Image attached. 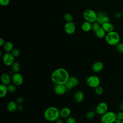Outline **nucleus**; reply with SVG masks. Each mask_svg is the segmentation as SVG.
I'll use <instances>...</instances> for the list:
<instances>
[{
	"mask_svg": "<svg viewBox=\"0 0 123 123\" xmlns=\"http://www.w3.org/2000/svg\"><path fill=\"white\" fill-rule=\"evenodd\" d=\"M3 48L6 52H11L13 49V45L11 42L7 41L5 43Z\"/></svg>",
	"mask_w": 123,
	"mask_h": 123,
	"instance_id": "obj_20",
	"label": "nucleus"
},
{
	"mask_svg": "<svg viewBox=\"0 0 123 123\" xmlns=\"http://www.w3.org/2000/svg\"><path fill=\"white\" fill-rule=\"evenodd\" d=\"M7 88L9 92L13 93L15 92L16 90V86L13 84H10L7 86Z\"/></svg>",
	"mask_w": 123,
	"mask_h": 123,
	"instance_id": "obj_28",
	"label": "nucleus"
},
{
	"mask_svg": "<svg viewBox=\"0 0 123 123\" xmlns=\"http://www.w3.org/2000/svg\"><path fill=\"white\" fill-rule=\"evenodd\" d=\"M106 15V14L103 12L98 13L97 14V18L96 21L101 25L103 23V18Z\"/></svg>",
	"mask_w": 123,
	"mask_h": 123,
	"instance_id": "obj_23",
	"label": "nucleus"
},
{
	"mask_svg": "<svg viewBox=\"0 0 123 123\" xmlns=\"http://www.w3.org/2000/svg\"><path fill=\"white\" fill-rule=\"evenodd\" d=\"M108 105L105 102H100L97 105L95 112L98 115H102L108 111Z\"/></svg>",
	"mask_w": 123,
	"mask_h": 123,
	"instance_id": "obj_8",
	"label": "nucleus"
},
{
	"mask_svg": "<svg viewBox=\"0 0 123 123\" xmlns=\"http://www.w3.org/2000/svg\"><path fill=\"white\" fill-rule=\"evenodd\" d=\"M66 123H76V122L73 117L69 116L66 118Z\"/></svg>",
	"mask_w": 123,
	"mask_h": 123,
	"instance_id": "obj_33",
	"label": "nucleus"
},
{
	"mask_svg": "<svg viewBox=\"0 0 123 123\" xmlns=\"http://www.w3.org/2000/svg\"><path fill=\"white\" fill-rule=\"evenodd\" d=\"M14 57L11 52H6L2 56V60L3 63L7 66H12L15 62Z\"/></svg>",
	"mask_w": 123,
	"mask_h": 123,
	"instance_id": "obj_7",
	"label": "nucleus"
},
{
	"mask_svg": "<svg viewBox=\"0 0 123 123\" xmlns=\"http://www.w3.org/2000/svg\"><path fill=\"white\" fill-rule=\"evenodd\" d=\"M122 16L123 17V12H122Z\"/></svg>",
	"mask_w": 123,
	"mask_h": 123,
	"instance_id": "obj_43",
	"label": "nucleus"
},
{
	"mask_svg": "<svg viewBox=\"0 0 123 123\" xmlns=\"http://www.w3.org/2000/svg\"><path fill=\"white\" fill-rule=\"evenodd\" d=\"M100 27V24L96 21L95 22L92 24V30L95 33Z\"/></svg>",
	"mask_w": 123,
	"mask_h": 123,
	"instance_id": "obj_29",
	"label": "nucleus"
},
{
	"mask_svg": "<svg viewBox=\"0 0 123 123\" xmlns=\"http://www.w3.org/2000/svg\"><path fill=\"white\" fill-rule=\"evenodd\" d=\"M123 123V120H122V123Z\"/></svg>",
	"mask_w": 123,
	"mask_h": 123,
	"instance_id": "obj_44",
	"label": "nucleus"
},
{
	"mask_svg": "<svg viewBox=\"0 0 123 123\" xmlns=\"http://www.w3.org/2000/svg\"><path fill=\"white\" fill-rule=\"evenodd\" d=\"M116 118L117 119H120L121 120H123V111H118V112L116 113Z\"/></svg>",
	"mask_w": 123,
	"mask_h": 123,
	"instance_id": "obj_35",
	"label": "nucleus"
},
{
	"mask_svg": "<svg viewBox=\"0 0 123 123\" xmlns=\"http://www.w3.org/2000/svg\"><path fill=\"white\" fill-rule=\"evenodd\" d=\"M55 123H63L61 119H58V120H57L56 121Z\"/></svg>",
	"mask_w": 123,
	"mask_h": 123,
	"instance_id": "obj_42",
	"label": "nucleus"
},
{
	"mask_svg": "<svg viewBox=\"0 0 123 123\" xmlns=\"http://www.w3.org/2000/svg\"><path fill=\"white\" fill-rule=\"evenodd\" d=\"M117 49L119 52L121 53H123V43L119 42L116 45Z\"/></svg>",
	"mask_w": 123,
	"mask_h": 123,
	"instance_id": "obj_32",
	"label": "nucleus"
},
{
	"mask_svg": "<svg viewBox=\"0 0 123 123\" xmlns=\"http://www.w3.org/2000/svg\"><path fill=\"white\" fill-rule=\"evenodd\" d=\"M5 41H4V40L2 38H0V47H2V46H3L4 44H5Z\"/></svg>",
	"mask_w": 123,
	"mask_h": 123,
	"instance_id": "obj_38",
	"label": "nucleus"
},
{
	"mask_svg": "<svg viewBox=\"0 0 123 123\" xmlns=\"http://www.w3.org/2000/svg\"><path fill=\"white\" fill-rule=\"evenodd\" d=\"M119 108L121 111H123V102L120 103V104L119 105Z\"/></svg>",
	"mask_w": 123,
	"mask_h": 123,
	"instance_id": "obj_40",
	"label": "nucleus"
},
{
	"mask_svg": "<svg viewBox=\"0 0 123 123\" xmlns=\"http://www.w3.org/2000/svg\"><path fill=\"white\" fill-rule=\"evenodd\" d=\"M101 27L106 31V33L111 32L114 30L113 25L111 23H110V22L104 23L101 25Z\"/></svg>",
	"mask_w": 123,
	"mask_h": 123,
	"instance_id": "obj_17",
	"label": "nucleus"
},
{
	"mask_svg": "<svg viewBox=\"0 0 123 123\" xmlns=\"http://www.w3.org/2000/svg\"><path fill=\"white\" fill-rule=\"evenodd\" d=\"M83 16L86 21L88 22L91 24L97 21V14L94 11L91 9H87L85 10L83 12Z\"/></svg>",
	"mask_w": 123,
	"mask_h": 123,
	"instance_id": "obj_5",
	"label": "nucleus"
},
{
	"mask_svg": "<svg viewBox=\"0 0 123 123\" xmlns=\"http://www.w3.org/2000/svg\"><path fill=\"white\" fill-rule=\"evenodd\" d=\"M64 30L67 34L72 35L75 31V25L73 22H67L64 26Z\"/></svg>",
	"mask_w": 123,
	"mask_h": 123,
	"instance_id": "obj_10",
	"label": "nucleus"
},
{
	"mask_svg": "<svg viewBox=\"0 0 123 123\" xmlns=\"http://www.w3.org/2000/svg\"><path fill=\"white\" fill-rule=\"evenodd\" d=\"M63 19L67 22H71L73 21V16L69 13H66L63 15Z\"/></svg>",
	"mask_w": 123,
	"mask_h": 123,
	"instance_id": "obj_26",
	"label": "nucleus"
},
{
	"mask_svg": "<svg viewBox=\"0 0 123 123\" xmlns=\"http://www.w3.org/2000/svg\"><path fill=\"white\" fill-rule=\"evenodd\" d=\"M11 53L13 56V57L14 58H16L19 56V55L20 54V51L19 49L16 48V49H13Z\"/></svg>",
	"mask_w": 123,
	"mask_h": 123,
	"instance_id": "obj_31",
	"label": "nucleus"
},
{
	"mask_svg": "<svg viewBox=\"0 0 123 123\" xmlns=\"http://www.w3.org/2000/svg\"><path fill=\"white\" fill-rule=\"evenodd\" d=\"M67 89L65 87L64 85L59 84L56 85L54 88V92L55 94L57 95H62L65 93Z\"/></svg>",
	"mask_w": 123,
	"mask_h": 123,
	"instance_id": "obj_11",
	"label": "nucleus"
},
{
	"mask_svg": "<svg viewBox=\"0 0 123 123\" xmlns=\"http://www.w3.org/2000/svg\"><path fill=\"white\" fill-rule=\"evenodd\" d=\"M0 81L1 84L8 86L11 84L12 78H11V76L8 74L4 73L1 75Z\"/></svg>",
	"mask_w": 123,
	"mask_h": 123,
	"instance_id": "obj_13",
	"label": "nucleus"
},
{
	"mask_svg": "<svg viewBox=\"0 0 123 123\" xmlns=\"http://www.w3.org/2000/svg\"><path fill=\"white\" fill-rule=\"evenodd\" d=\"M17 107L18 104L16 103V102L14 101H9L6 106L7 110L10 112H13L17 110Z\"/></svg>",
	"mask_w": 123,
	"mask_h": 123,
	"instance_id": "obj_14",
	"label": "nucleus"
},
{
	"mask_svg": "<svg viewBox=\"0 0 123 123\" xmlns=\"http://www.w3.org/2000/svg\"><path fill=\"white\" fill-rule=\"evenodd\" d=\"M104 68V64L103 62L100 61L96 62L93 63L92 65V70L96 73L100 72Z\"/></svg>",
	"mask_w": 123,
	"mask_h": 123,
	"instance_id": "obj_12",
	"label": "nucleus"
},
{
	"mask_svg": "<svg viewBox=\"0 0 123 123\" xmlns=\"http://www.w3.org/2000/svg\"><path fill=\"white\" fill-rule=\"evenodd\" d=\"M96 113V112L94 111H88L86 114V119L88 120L93 119L95 117Z\"/></svg>",
	"mask_w": 123,
	"mask_h": 123,
	"instance_id": "obj_24",
	"label": "nucleus"
},
{
	"mask_svg": "<svg viewBox=\"0 0 123 123\" xmlns=\"http://www.w3.org/2000/svg\"><path fill=\"white\" fill-rule=\"evenodd\" d=\"M24 109V107L22 105V104H18V107H17V110L19 111H22Z\"/></svg>",
	"mask_w": 123,
	"mask_h": 123,
	"instance_id": "obj_39",
	"label": "nucleus"
},
{
	"mask_svg": "<svg viewBox=\"0 0 123 123\" xmlns=\"http://www.w3.org/2000/svg\"><path fill=\"white\" fill-rule=\"evenodd\" d=\"M94 89H95V90H94L95 91V93L97 95H101L104 92V89H103V88L102 86H98V87H96Z\"/></svg>",
	"mask_w": 123,
	"mask_h": 123,
	"instance_id": "obj_27",
	"label": "nucleus"
},
{
	"mask_svg": "<svg viewBox=\"0 0 123 123\" xmlns=\"http://www.w3.org/2000/svg\"><path fill=\"white\" fill-rule=\"evenodd\" d=\"M8 92L7 86L1 84L0 85V97L4 98Z\"/></svg>",
	"mask_w": 123,
	"mask_h": 123,
	"instance_id": "obj_19",
	"label": "nucleus"
},
{
	"mask_svg": "<svg viewBox=\"0 0 123 123\" xmlns=\"http://www.w3.org/2000/svg\"><path fill=\"white\" fill-rule=\"evenodd\" d=\"M71 113V109L68 107H64L60 110V116L62 118H67Z\"/></svg>",
	"mask_w": 123,
	"mask_h": 123,
	"instance_id": "obj_15",
	"label": "nucleus"
},
{
	"mask_svg": "<svg viewBox=\"0 0 123 123\" xmlns=\"http://www.w3.org/2000/svg\"><path fill=\"white\" fill-rule=\"evenodd\" d=\"M10 0H0V4L2 6H6L10 3Z\"/></svg>",
	"mask_w": 123,
	"mask_h": 123,
	"instance_id": "obj_34",
	"label": "nucleus"
},
{
	"mask_svg": "<svg viewBox=\"0 0 123 123\" xmlns=\"http://www.w3.org/2000/svg\"><path fill=\"white\" fill-rule=\"evenodd\" d=\"M12 83L16 86H20L24 82V78L23 75L19 73H15L12 76Z\"/></svg>",
	"mask_w": 123,
	"mask_h": 123,
	"instance_id": "obj_9",
	"label": "nucleus"
},
{
	"mask_svg": "<svg viewBox=\"0 0 123 123\" xmlns=\"http://www.w3.org/2000/svg\"><path fill=\"white\" fill-rule=\"evenodd\" d=\"M105 39L108 44L111 46H115L120 42V37L117 32L112 31L107 33Z\"/></svg>",
	"mask_w": 123,
	"mask_h": 123,
	"instance_id": "obj_3",
	"label": "nucleus"
},
{
	"mask_svg": "<svg viewBox=\"0 0 123 123\" xmlns=\"http://www.w3.org/2000/svg\"><path fill=\"white\" fill-rule=\"evenodd\" d=\"M11 66L12 70L14 73H19L21 69V65L19 62H15Z\"/></svg>",
	"mask_w": 123,
	"mask_h": 123,
	"instance_id": "obj_22",
	"label": "nucleus"
},
{
	"mask_svg": "<svg viewBox=\"0 0 123 123\" xmlns=\"http://www.w3.org/2000/svg\"><path fill=\"white\" fill-rule=\"evenodd\" d=\"M122 120H120V119H116L114 122V123H122Z\"/></svg>",
	"mask_w": 123,
	"mask_h": 123,
	"instance_id": "obj_41",
	"label": "nucleus"
},
{
	"mask_svg": "<svg viewBox=\"0 0 123 123\" xmlns=\"http://www.w3.org/2000/svg\"><path fill=\"white\" fill-rule=\"evenodd\" d=\"M60 116V110L56 107L51 106L45 110L44 112V117L48 121H56Z\"/></svg>",
	"mask_w": 123,
	"mask_h": 123,
	"instance_id": "obj_2",
	"label": "nucleus"
},
{
	"mask_svg": "<svg viewBox=\"0 0 123 123\" xmlns=\"http://www.w3.org/2000/svg\"><path fill=\"white\" fill-rule=\"evenodd\" d=\"M70 77L68 72L64 68H58L52 73L51 80L55 85H64Z\"/></svg>",
	"mask_w": 123,
	"mask_h": 123,
	"instance_id": "obj_1",
	"label": "nucleus"
},
{
	"mask_svg": "<svg viewBox=\"0 0 123 123\" xmlns=\"http://www.w3.org/2000/svg\"><path fill=\"white\" fill-rule=\"evenodd\" d=\"M122 16V13L120 12H117L114 14V17L116 18H120Z\"/></svg>",
	"mask_w": 123,
	"mask_h": 123,
	"instance_id": "obj_37",
	"label": "nucleus"
},
{
	"mask_svg": "<svg viewBox=\"0 0 123 123\" xmlns=\"http://www.w3.org/2000/svg\"><path fill=\"white\" fill-rule=\"evenodd\" d=\"M86 84L89 87L95 88L96 87L100 86V80L99 78L97 75H90L86 78Z\"/></svg>",
	"mask_w": 123,
	"mask_h": 123,
	"instance_id": "obj_6",
	"label": "nucleus"
},
{
	"mask_svg": "<svg viewBox=\"0 0 123 123\" xmlns=\"http://www.w3.org/2000/svg\"><path fill=\"white\" fill-rule=\"evenodd\" d=\"M82 30L85 32H88L92 30V24L85 21L81 25Z\"/></svg>",
	"mask_w": 123,
	"mask_h": 123,
	"instance_id": "obj_18",
	"label": "nucleus"
},
{
	"mask_svg": "<svg viewBox=\"0 0 123 123\" xmlns=\"http://www.w3.org/2000/svg\"><path fill=\"white\" fill-rule=\"evenodd\" d=\"M116 119V113L111 111H108L101 115L100 121L101 123H114Z\"/></svg>",
	"mask_w": 123,
	"mask_h": 123,
	"instance_id": "obj_4",
	"label": "nucleus"
},
{
	"mask_svg": "<svg viewBox=\"0 0 123 123\" xmlns=\"http://www.w3.org/2000/svg\"><path fill=\"white\" fill-rule=\"evenodd\" d=\"M106 31L103 29L102 27H100L96 32L95 35L96 36L99 38H102L105 37L106 35Z\"/></svg>",
	"mask_w": 123,
	"mask_h": 123,
	"instance_id": "obj_21",
	"label": "nucleus"
},
{
	"mask_svg": "<svg viewBox=\"0 0 123 123\" xmlns=\"http://www.w3.org/2000/svg\"><path fill=\"white\" fill-rule=\"evenodd\" d=\"M66 88L67 89V90H71L73 87H74V86L73 84V83L68 80V81L64 84Z\"/></svg>",
	"mask_w": 123,
	"mask_h": 123,
	"instance_id": "obj_30",
	"label": "nucleus"
},
{
	"mask_svg": "<svg viewBox=\"0 0 123 123\" xmlns=\"http://www.w3.org/2000/svg\"><path fill=\"white\" fill-rule=\"evenodd\" d=\"M25 101V99L22 97H19L16 99V103L19 104H22Z\"/></svg>",
	"mask_w": 123,
	"mask_h": 123,
	"instance_id": "obj_36",
	"label": "nucleus"
},
{
	"mask_svg": "<svg viewBox=\"0 0 123 123\" xmlns=\"http://www.w3.org/2000/svg\"><path fill=\"white\" fill-rule=\"evenodd\" d=\"M69 80L70 81L73 83L74 87L77 86L78 84H79V79L76 76H70L69 77Z\"/></svg>",
	"mask_w": 123,
	"mask_h": 123,
	"instance_id": "obj_25",
	"label": "nucleus"
},
{
	"mask_svg": "<svg viewBox=\"0 0 123 123\" xmlns=\"http://www.w3.org/2000/svg\"><path fill=\"white\" fill-rule=\"evenodd\" d=\"M74 98L77 103H80L84 100V94L82 91H77L74 93Z\"/></svg>",
	"mask_w": 123,
	"mask_h": 123,
	"instance_id": "obj_16",
	"label": "nucleus"
}]
</instances>
